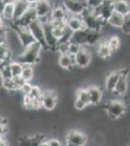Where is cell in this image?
I'll list each match as a JSON object with an SVG mask.
<instances>
[{"label": "cell", "instance_id": "6da1fadb", "mask_svg": "<svg viewBox=\"0 0 130 146\" xmlns=\"http://www.w3.org/2000/svg\"><path fill=\"white\" fill-rule=\"evenodd\" d=\"M44 50L41 44L34 42L31 45L25 47L23 51L16 56V60L22 65H31L34 66L41 60V53Z\"/></svg>", "mask_w": 130, "mask_h": 146}, {"label": "cell", "instance_id": "7a4b0ae2", "mask_svg": "<svg viewBox=\"0 0 130 146\" xmlns=\"http://www.w3.org/2000/svg\"><path fill=\"white\" fill-rule=\"evenodd\" d=\"M81 18L84 22V28L91 31L95 32H101L103 28L104 22L101 21L95 14L93 13V10L88 7H86L84 10V12L81 14Z\"/></svg>", "mask_w": 130, "mask_h": 146}, {"label": "cell", "instance_id": "3957f363", "mask_svg": "<svg viewBox=\"0 0 130 146\" xmlns=\"http://www.w3.org/2000/svg\"><path fill=\"white\" fill-rule=\"evenodd\" d=\"M104 108H105L109 118L113 120L121 118L126 111V106H125L124 102L119 100H110Z\"/></svg>", "mask_w": 130, "mask_h": 146}, {"label": "cell", "instance_id": "277c9868", "mask_svg": "<svg viewBox=\"0 0 130 146\" xmlns=\"http://www.w3.org/2000/svg\"><path fill=\"white\" fill-rule=\"evenodd\" d=\"M87 135L79 129H71L66 135L65 146H84L87 143Z\"/></svg>", "mask_w": 130, "mask_h": 146}, {"label": "cell", "instance_id": "5b68a950", "mask_svg": "<svg viewBox=\"0 0 130 146\" xmlns=\"http://www.w3.org/2000/svg\"><path fill=\"white\" fill-rule=\"evenodd\" d=\"M58 103V95L53 90H44L41 98V104L48 111H51Z\"/></svg>", "mask_w": 130, "mask_h": 146}, {"label": "cell", "instance_id": "8992f818", "mask_svg": "<svg viewBox=\"0 0 130 146\" xmlns=\"http://www.w3.org/2000/svg\"><path fill=\"white\" fill-rule=\"evenodd\" d=\"M28 29L31 32L33 38L35 42L41 44L44 49H46V44H45V32H44V25L39 22L38 20H34L28 25Z\"/></svg>", "mask_w": 130, "mask_h": 146}, {"label": "cell", "instance_id": "52a82bcc", "mask_svg": "<svg viewBox=\"0 0 130 146\" xmlns=\"http://www.w3.org/2000/svg\"><path fill=\"white\" fill-rule=\"evenodd\" d=\"M14 30L16 31V36H18V40H20V44L23 48L31 45L34 43L35 40L33 38L31 32L29 31L27 27H20V25H14Z\"/></svg>", "mask_w": 130, "mask_h": 146}, {"label": "cell", "instance_id": "ba28073f", "mask_svg": "<svg viewBox=\"0 0 130 146\" xmlns=\"http://www.w3.org/2000/svg\"><path fill=\"white\" fill-rule=\"evenodd\" d=\"M113 12H114L113 0H104L98 7L93 9V13L95 14L101 21H103L104 23L107 22L108 18L110 17Z\"/></svg>", "mask_w": 130, "mask_h": 146}, {"label": "cell", "instance_id": "9c48e42d", "mask_svg": "<svg viewBox=\"0 0 130 146\" xmlns=\"http://www.w3.org/2000/svg\"><path fill=\"white\" fill-rule=\"evenodd\" d=\"M74 58H75V65H76V67L86 68L91 62L92 55L90 51L86 47H82V50L76 56H74Z\"/></svg>", "mask_w": 130, "mask_h": 146}, {"label": "cell", "instance_id": "30bf717a", "mask_svg": "<svg viewBox=\"0 0 130 146\" xmlns=\"http://www.w3.org/2000/svg\"><path fill=\"white\" fill-rule=\"evenodd\" d=\"M128 70L123 68V69H120V76L115 85L114 93L117 96H124L128 91Z\"/></svg>", "mask_w": 130, "mask_h": 146}, {"label": "cell", "instance_id": "8fae6325", "mask_svg": "<svg viewBox=\"0 0 130 146\" xmlns=\"http://www.w3.org/2000/svg\"><path fill=\"white\" fill-rule=\"evenodd\" d=\"M33 6H34V10L35 13H36L37 19L51 16V10H53V7L51 2H49V0H39Z\"/></svg>", "mask_w": 130, "mask_h": 146}, {"label": "cell", "instance_id": "7c38bea8", "mask_svg": "<svg viewBox=\"0 0 130 146\" xmlns=\"http://www.w3.org/2000/svg\"><path fill=\"white\" fill-rule=\"evenodd\" d=\"M62 5L67 11L68 15H74V16H81V14L86 8V5L79 2L73 1V0H62Z\"/></svg>", "mask_w": 130, "mask_h": 146}, {"label": "cell", "instance_id": "4fadbf2b", "mask_svg": "<svg viewBox=\"0 0 130 146\" xmlns=\"http://www.w3.org/2000/svg\"><path fill=\"white\" fill-rule=\"evenodd\" d=\"M25 82L22 79V77H11V78H5L1 80V87H3L6 91L16 92L20 91V88Z\"/></svg>", "mask_w": 130, "mask_h": 146}, {"label": "cell", "instance_id": "5bb4252c", "mask_svg": "<svg viewBox=\"0 0 130 146\" xmlns=\"http://www.w3.org/2000/svg\"><path fill=\"white\" fill-rule=\"evenodd\" d=\"M86 89L87 92V95H88L89 103L91 105L99 104L101 102V100H102V96H103L102 90L98 86H95V85H91V86L87 87Z\"/></svg>", "mask_w": 130, "mask_h": 146}, {"label": "cell", "instance_id": "9a60e30c", "mask_svg": "<svg viewBox=\"0 0 130 146\" xmlns=\"http://www.w3.org/2000/svg\"><path fill=\"white\" fill-rule=\"evenodd\" d=\"M66 25H67L68 29H70L72 32L78 31V30L84 28V25L81 16L68 15L67 19H66Z\"/></svg>", "mask_w": 130, "mask_h": 146}, {"label": "cell", "instance_id": "2e32d148", "mask_svg": "<svg viewBox=\"0 0 130 146\" xmlns=\"http://www.w3.org/2000/svg\"><path fill=\"white\" fill-rule=\"evenodd\" d=\"M37 19V16H36V13H35V10H34V6L33 5H30L29 8L27 9V11L23 14V16L18 22L14 23L15 25H20V27H28L30 23L33 22L34 20Z\"/></svg>", "mask_w": 130, "mask_h": 146}, {"label": "cell", "instance_id": "e0dca14e", "mask_svg": "<svg viewBox=\"0 0 130 146\" xmlns=\"http://www.w3.org/2000/svg\"><path fill=\"white\" fill-rule=\"evenodd\" d=\"M29 6L30 5L25 0H16L15 3H14V10H15V12H14L13 23L18 22V21L23 16V14L27 11Z\"/></svg>", "mask_w": 130, "mask_h": 146}, {"label": "cell", "instance_id": "ac0fdd59", "mask_svg": "<svg viewBox=\"0 0 130 146\" xmlns=\"http://www.w3.org/2000/svg\"><path fill=\"white\" fill-rule=\"evenodd\" d=\"M96 53L98 56L102 60H108L113 55V52L107 44V40L101 39L96 44Z\"/></svg>", "mask_w": 130, "mask_h": 146}, {"label": "cell", "instance_id": "d6986e66", "mask_svg": "<svg viewBox=\"0 0 130 146\" xmlns=\"http://www.w3.org/2000/svg\"><path fill=\"white\" fill-rule=\"evenodd\" d=\"M119 76H120V70H114V71L110 72L107 75L105 80V87H106V90L109 93H114L115 85H117V81H119Z\"/></svg>", "mask_w": 130, "mask_h": 146}, {"label": "cell", "instance_id": "ffe728a7", "mask_svg": "<svg viewBox=\"0 0 130 146\" xmlns=\"http://www.w3.org/2000/svg\"><path fill=\"white\" fill-rule=\"evenodd\" d=\"M44 32H45V44H46V49H54V50H55L58 41L54 38L53 33H51V27L49 23L44 25Z\"/></svg>", "mask_w": 130, "mask_h": 146}, {"label": "cell", "instance_id": "44dd1931", "mask_svg": "<svg viewBox=\"0 0 130 146\" xmlns=\"http://www.w3.org/2000/svg\"><path fill=\"white\" fill-rule=\"evenodd\" d=\"M114 11L122 16H126L130 13V3L127 0H113Z\"/></svg>", "mask_w": 130, "mask_h": 146}, {"label": "cell", "instance_id": "7402d4cb", "mask_svg": "<svg viewBox=\"0 0 130 146\" xmlns=\"http://www.w3.org/2000/svg\"><path fill=\"white\" fill-rule=\"evenodd\" d=\"M68 13L63 7L62 3H61V5H56L53 7V10H51V21H66Z\"/></svg>", "mask_w": 130, "mask_h": 146}, {"label": "cell", "instance_id": "603a6c76", "mask_svg": "<svg viewBox=\"0 0 130 146\" xmlns=\"http://www.w3.org/2000/svg\"><path fill=\"white\" fill-rule=\"evenodd\" d=\"M106 23H107L108 25H110L111 27L121 29L122 25H123V23H124V16L120 15V14L114 11L112 14H111L110 17L108 18V20Z\"/></svg>", "mask_w": 130, "mask_h": 146}, {"label": "cell", "instance_id": "cb8c5ba5", "mask_svg": "<svg viewBox=\"0 0 130 146\" xmlns=\"http://www.w3.org/2000/svg\"><path fill=\"white\" fill-rule=\"evenodd\" d=\"M40 135L35 136H28L24 135L18 139V146H39L42 140L45 138H40Z\"/></svg>", "mask_w": 130, "mask_h": 146}, {"label": "cell", "instance_id": "d4e9b609", "mask_svg": "<svg viewBox=\"0 0 130 146\" xmlns=\"http://www.w3.org/2000/svg\"><path fill=\"white\" fill-rule=\"evenodd\" d=\"M58 64L63 69H71L72 67L76 66L75 65V58L74 56H71L69 54H64V55H59L58 58Z\"/></svg>", "mask_w": 130, "mask_h": 146}, {"label": "cell", "instance_id": "484cf974", "mask_svg": "<svg viewBox=\"0 0 130 146\" xmlns=\"http://www.w3.org/2000/svg\"><path fill=\"white\" fill-rule=\"evenodd\" d=\"M12 56V51L6 42L0 44V63L9 62Z\"/></svg>", "mask_w": 130, "mask_h": 146}, {"label": "cell", "instance_id": "4316f807", "mask_svg": "<svg viewBox=\"0 0 130 146\" xmlns=\"http://www.w3.org/2000/svg\"><path fill=\"white\" fill-rule=\"evenodd\" d=\"M9 69H10L11 76L16 78V77H20L23 69V65L18 60H13L9 62Z\"/></svg>", "mask_w": 130, "mask_h": 146}, {"label": "cell", "instance_id": "83f0119b", "mask_svg": "<svg viewBox=\"0 0 130 146\" xmlns=\"http://www.w3.org/2000/svg\"><path fill=\"white\" fill-rule=\"evenodd\" d=\"M14 3L13 4H6L4 7V10L1 14V17L4 19L5 22H12L14 21Z\"/></svg>", "mask_w": 130, "mask_h": 146}, {"label": "cell", "instance_id": "f1b7e54d", "mask_svg": "<svg viewBox=\"0 0 130 146\" xmlns=\"http://www.w3.org/2000/svg\"><path fill=\"white\" fill-rule=\"evenodd\" d=\"M24 82H30L34 77V68L31 65H23V69L20 75Z\"/></svg>", "mask_w": 130, "mask_h": 146}, {"label": "cell", "instance_id": "f546056e", "mask_svg": "<svg viewBox=\"0 0 130 146\" xmlns=\"http://www.w3.org/2000/svg\"><path fill=\"white\" fill-rule=\"evenodd\" d=\"M107 44H108V46L110 47V49L112 50L113 53H114V52L117 51L119 49L121 42H120V39L117 35H112V36L107 40Z\"/></svg>", "mask_w": 130, "mask_h": 146}, {"label": "cell", "instance_id": "4dcf8cb0", "mask_svg": "<svg viewBox=\"0 0 130 146\" xmlns=\"http://www.w3.org/2000/svg\"><path fill=\"white\" fill-rule=\"evenodd\" d=\"M51 27V33L56 40H60L67 31L68 27L67 25H61V27Z\"/></svg>", "mask_w": 130, "mask_h": 146}, {"label": "cell", "instance_id": "1f68e13d", "mask_svg": "<svg viewBox=\"0 0 130 146\" xmlns=\"http://www.w3.org/2000/svg\"><path fill=\"white\" fill-rule=\"evenodd\" d=\"M76 100H81L82 102H84V104L86 105H89V98H88V95H87V92H86V89H84V88H80L78 89L76 91Z\"/></svg>", "mask_w": 130, "mask_h": 146}, {"label": "cell", "instance_id": "d6a6232c", "mask_svg": "<svg viewBox=\"0 0 130 146\" xmlns=\"http://www.w3.org/2000/svg\"><path fill=\"white\" fill-rule=\"evenodd\" d=\"M42 94H43V91H42V89L40 88V87H38V86H33L32 87V90H31V92H30V94L28 96H29L30 98H31L34 101L41 103Z\"/></svg>", "mask_w": 130, "mask_h": 146}, {"label": "cell", "instance_id": "836d02e7", "mask_svg": "<svg viewBox=\"0 0 130 146\" xmlns=\"http://www.w3.org/2000/svg\"><path fill=\"white\" fill-rule=\"evenodd\" d=\"M70 42H62V43H57L55 50L60 54V55H64L68 54V49H69Z\"/></svg>", "mask_w": 130, "mask_h": 146}, {"label": "cell", "instance_id": "e575fe53", "mask_svg": "<svg viewBox=\"0 0 130 146\" xmlns=\"http://www.w3.org/2000/svg\"><path fill=\"white\" fill-rule=\"evenodd\" d=\"M82 46L78 45V44H76V43H72V42H70L69 49H68V54L71 56H76L77 54L82 50Z\"/></svg>", "mask_w": 130, "mask_h": 146}, {"label": "cell", "instance_id": "d590c367", "mask_svg": "<svg viewBox=\"0 0 130 146\" xmlns=\"http://www.w3.org/2000/svg\"><path fill=\"white\" fill-rule=\"evenodd\" d=\"M121 30L125 34L130 35V13L124 17V23L121 27Z\"/></svg>", "mask_w": 130, "mask_h": 146}, {"label": "cell", "instance_id": "8d00e7d4", "mask_svg": "<svg viewBox=\"0 0 130 146\" xmlns=\"http://www.w3.org/2000/svg\"><path fill=\"white\" fill-rule=\"evenodd\" d=\"M32 87H33V85H31L30 82H25V83L22 86V88H20V91L22 92V94L23 96H28L32 90Z\"/></svg>", "mask_w": 130, "mask_h": 146}, {"label": "cell", "instance_id": "74e56055", "mask_svg": "<svg viewBox=\"0 0 130 146\" xmlns=\"http://www.w3.org/2000/svg\"><path fill=\"white\" fill-rule=\"evenodd\" d=\"M49 146H64L61 143V141L57 138H51L49 140Z\"/></svg>", "mask_w": 130, "mask_h": 146}, {"label": "cell", "instance_id": "f35d334b", "mask_svg": "<svg viewBox=\"0 0 130 146\" xmlns=\"http://www.w3.org/2000/svg\"><path fill=\"white\" fill-rule=\"evenodd\" d=\"M6 29H7V27H6L5 21L0 16V31H6Z\"/></svg>", "mask_w": 130, "mask_h": 146}, {"label": "cell", "instance_id": "ab89813d", "mask_svg": "<svg viewBox=\"0 0 130 146\" xmlns=\"http://www.w3.org/2000/svg\"><path fill=\"white\" fill-rule=\"evenodd\" d=\"M4 42H6V31H0V44Z\"/></svg>", "mask_w": 130, "mask_h": 146}, {"label": "cell", "instance_id": "60d3db41", "mask_svg": "<svg viewBox=\"0 0 130 146\" xmlns=\"http://www.w3.org/2000/svg\"><path fill=\"white\" fill-rule=\"evenodd\" d=\"M6 126H3L2 124H0V136H4V135L6 133Z\"/></svg>", "mask_w": 130, "mask_h": 146}, {"label": "cell", "instance_id": "b9f144b4", "mask_svg": "<svg viewBox=\"0 0 130 146\" xmlns=\"http://www.w3.org/2000/svg\"><path fill=\"white\" fill-rule=\"evenodd\" d=\"M6 4L3 2V0H0V16H1V14H2V12H3L4 10V7H5Z\"/></svg>", "mask_w": 130, "mask_h": 146}, {"label": "cell", "instance_id": "7bdbcfd3", "mask_svg": "<svg viewBox=\"0 0 130 146\" xmlns=\"http://www.w3.org/2000/svg\"><path fill=\"white\" fill-rule=\"evenodd\" d=\"M39 146H49V140H46V139L42 140V141H41V143L39 144Z\"/></svg>", "mask_w": 130, "mask_h": 146}, {"label": "cell", "instance_id": "ee69618b", "mask_svg": "<svg viewBox=\"0 0 130 146\" xmlns=\"http://www.w3.org/2000/svg\"><path fill=\"white\" fill-rule=\"evenodd\" d=\"M25 1L27 2L29 5H34L35 3H37V2L39 1V0H25Z\"/></svg>", "mask_w": 130, "mask_h": 146}, {"label": "cell", "instance_id": "f6af8a7d", "mask_svg": "<svg viewBox=\"0 0 130 146\" xmlns=\"http://www.w3.org/2000/svg\"><path fill=\"white\" fill-rule=\"evenodd\" d=\"M15 1L16 0H3V2L5 4H13V3H15Z\"/></svg>", "mask_w": 130, "mask_h": 146}, {"label": "cell", "instance_id": "bcb514c9", "mask_svg": "<svg viewBox=\"0 0 130 146\" xmlns=\"http://www.w3.org/2000/svg\"><path fill=\"white\" fill-rule=\"evenodd\" d=\"M73 1H76V2H79V3H82V4H84V5H86V0H73Z\"/></svg>", "mask_w": 130, "mask_h": 146}, {"label": "cell", "instance_id": "7dc6e473", "mask_svg": "<svg viewBox=\"0 0 130 146\" xmlns=\"http://www.w3.org/2000/svg\"><path fill=\"white\" fill-rule=\"evenodd\" d=\"M0 146H8V144H7V142H6L5 140H4L2 143H0Z\"/></svg>", "mask_w": 130, "mask_h": 146}, {"label": "cell", "instance_id": "c3c4849f", "mask_svg": "<svg viewBox=\"0 0 130 146\" xmlns=\"http://www.w3.org/2000/svg\"><path fill=\"white\" fill-rule=\"evenodd\" d=\"M4 141V138H3V136H0V143H2Z\"/></svg>", "mask_w": 130, "mask_h": 146}, {"label": "cell", "instance_id": "681fc988", "mask_svg": "<svg viewBox=\"0 0 130 146\" xmlns=\"http://www.w3.org/2000/svg\"><path fill=\"white\" fill-rule=\"evenodd\" d=\"M1 80L2 79H1V77H0V87H1Z\"/></svg>", "mask_w": 130, "mask_h": 146}, {"label": "cell", "instance_id": "f907efd6", "mask_svg": "<svg viewBox=\"0 0 130 146\" xmlns=\"http://www.w3.org/2000/svg\"><path fill=\"white\" fill-rule=\"evenodd\" d=\"M102 1H104V0H102Z\"/></svg>", "mask_w": 130, "mask_h": 146}]
</instances>
